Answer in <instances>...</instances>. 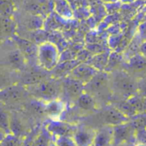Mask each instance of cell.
Instances as JSON below:
<instances>
[{"label":"cell","instance_id":"e0dca14e","mask_svg":"<svg viewBox=\"0 0 146 146\" xmlns=\"http://www.w3.org/2000/svg\"><path fill=\"white\" fill-rule=\"evenodd\" d=\"M2 146H22L21 141L15 135L9 134L2 140Z\"/></svg>","mask_w":146,"mask_h":146},{"label":"cell","instance_id":"8fae6325","mask_svg":"<svg viewBox=\"0 0 146 146\" xmlns=\"http://www.w3.org/2000/svg\"><path fill=\"white\" fill-rule=\"evenodd\" d=\"M110 60V56H108L105 53H100L92 56L90 60H88V64L95 68L97 70L101 71L108 66Z\"/></svg>","mask_w":146,"mask_h":146},{"label":"cell","instance_id":"8992f818","mask_svg":"<svg viewBox=\"0 0 146 146\" xmlns=\"http://www.w3.org/2000/svg\"><path fill=\"white\" fill-rule=\"evenodd\" d=\"M112 84L121 92L131 93L136 89V85L133 80L124 73H117L112 80Z\"/></svg>","mask_w":146,"mask_h":146},{"label":"cell","instance_id":"9c48e42d","mask_svg":"<svg viewBox=\"0 0 146 146\" xmlns=\"http://www.w3.org/2000/svg\"><path fill=\"white\" fill-rule=\"evenodd\" d=\"M85 84L80 82L78 80H75L74 78H69L66 80L63 83L64 91L71 97L73 98H79L82 93L83 90L85 89Z\"/></svg>","mask_w":146,"mask_h":146},{"label":"cell","instance_id":"ac0fdd59","mask_svg":"<svg viewBox=\"0 0 146 146\" xmlns=\"http://www.w3.org/2000/svg\"><path fill=\"white\" fill-rule=\"evenodd\" d=\"M141 51H142L143 55L146 56V43H145V44L141 46Z\"/></svg>","mask_w":146,"mask_h":146},{"label":"cell","instance_id":"3957f363","mask_svg":"<svg viewBox=\"0 0 146 146\" xmlns=\"http://www.w3.org/2000/svg\"><path fill=\"white\" fill-rule=\"evenodd\" d=\"M77 128L74 126L59 121H51L47 124L46 130L51 134L52 137H59V136H72L74 135L75 130Z\"/></svg>","mask_w":146,"mask_h":146},{"label":"cell","instance_id":"4fadbf2b","mask_svg":"<svg viewBox=\"0 0 146 146\" xmlns=\"http://www.w3.org/2000/svg\"><path fill=\"white\" fill-rule=\"evenodd\" d=\"M105 120L108 122V124L120 125L123 123L127 119L119 111L115 110H109L105 113Z\"/></svg>","mask_w":146,"mask_h":146},{"label":"cell","instance_id":"6da1fadb","mask_svg":"<svg viewBox=\"0 0 146 146\" xmlns=\"http://www.w3.org/2000/svg\"><path fill=\"white\" fill-rule=\"evenodd\" d=\"M37 59L43 69L51 71L60 62L61 55L58 48L53 43L44 42L38 46Z\"/></svg>","mask_w":146,"mask_h":146},{"label":"cell","instance_id":"d6986e66","mask_svg":"<svg viewBox=\"0 0 146 146\" xmlns=\"http://www.w3.org/2000/svg\"><path fill=\"white\" fill-rule=\"evenodd\" d=\"M48 146H57V145L54 143V141H52V142H50V145H49Z\"/></svg>","mask_w":146,"mask_h":146},{"label":"cell","instance_id":"30bf717a","mask_svg":"<svg viewBox=\"0 0 146 146\" xmlns=\"http://www.w3.org/2000/svg\"><path fill=\"white\" fill-rule=\"evenodd\" d=\"M114 138V132L110 131V128H104L97 132L94 146H109Z\"/></svg>","mask_w":146,"mask_h":146},{"label":"cell","instance_id":"52a82bcc","mask_svg":"<svg viewBox=\"0 0 146 146\" xmlns=\"http://www.w3.org/2000/svg\"><path fill=\"white\" fill-rule=\"evenodd\" d=\"M64 110V103L57 98L48 101L44 106V111L50 118L51 121H59Z\"/></svg>","mask_w":146,"mask_h":146},{"label":"cell","instance_id":"ba28073f","mask_svg":"<svg viewBox=\"0 0 146 146\" xmlns=\"http://www.w3.org/2000/svg\"><path fill=\"white\" fill-rule=\"evenodd\" d=\"M110 78L106 74H97L85 86V90H90L92 92H100L104 89L109 83Z\"/></svg>","mask_w":146,"mask_h":146},{"label":"cell","instance_id":"7c38bea8","mask_svg":"<svg viewBox=\"0 0 146 146\" xmlns=\"http://www.w3.org/2000/svg\"><path fill=\"white\" fill-rule=\"evenodd\" d=\"M7 61L9 64L14 68H20L24 65V56L21 50H11L7 55Z\"/></svg>","mask_w":146,"mask_h":146},{"label":"cell","instance_id":"9a60e30c","mask_svg":"<svg viewBox=\"0 0 146 146\" xmlns=\"http://www.w3.org/2000/svg\"><path fill=\"white\" fill-rule=\"evenodd\" d=\"M54 143L57 146H77L72 136L52 137Z\"/></svg>","mask_w":146,"mask_h":146},{"label":"cell","instance_id":"5b68a950","mask_svg":"<svg viewBox=\"0 0 146 146\" xmlns=\"http://www.w3.org/2000/svg\"><path fill=\"white\" fill-rule=\"evenodd\" d=\"M97 132L92 128L81 127L77 128L73 138L77 146H94Z\"/></svg>","mask_w":146,"mask_h":146},{"label":"cell","instance_id":"7a4b0ae2","mask_svg":"<svg viewBox=\"0 0 146 146\" xmlns=\"http://www.w3.org/2000/svg\"><path fill=\"white\" fill-rule=\"evenodd\" d=\"M62 85L56 80H43L38 84H36L34 87V93L38 97L46 99L48 101L56 99V96L62 90Z\"/></svg>","mask_w":146,"mask_h":146},{"label":"cell","instance_id":"2e32d148","mask_svg":"<svg viewBox=\"0 0 146 146\" xmlns=\"http://www.w3.org/2000/svg\"><path fill=\"white\" fill-rule=\"evenodd\" d=\"M129 64L135 71H143L146 66L145 58L142 56H136L132 58Z\"/></svg>","mask_w":146,"mask_h":146},{"label":"cell","instance_id":"277c9868","mask_svg":"<svg viewBox=\"0 0 146 146\" xmlns=\"http://www.w3.org/2000/svg\"><path fill=\"white\" fill-rule=\"evenodd\" d=\"M98 70H97L90 64L82 63L77 65L73 69V71L71 72V75L73 76L72 78L78 80L86 85L98 74Z\"/></svg>","mask_w":146,"mask_h":146},{"label":"cell","instance_id":"ffe728a7","mask_svg":"<svg viewBox=\"0 0 146 146\" xmlns=\"http://www.w3.org/2000/svg\"><path fill=\"white\" fill-rule=\"evenodd\" d=\"M138 146H145V145H143V144H142V145H139Z\"/></svg>","mask_w":146,"mask_h":146},{"label":"cell","instance_id":"5bb4252c","mask_svg":"<svg viewBox=\"0 0 146 146\" xmlns=\"http://www.w3.org/2000/svg\"><path fill=\"white\" fill-rule=\"evenodd\" d=\"M77 103H78V105L80 106V108L86 110H89L93 109L94 105H95L92 97L87 92L82 93L78 98Z\"/></svg>","mask_w":146,"mask_h":146}]
</instances>
